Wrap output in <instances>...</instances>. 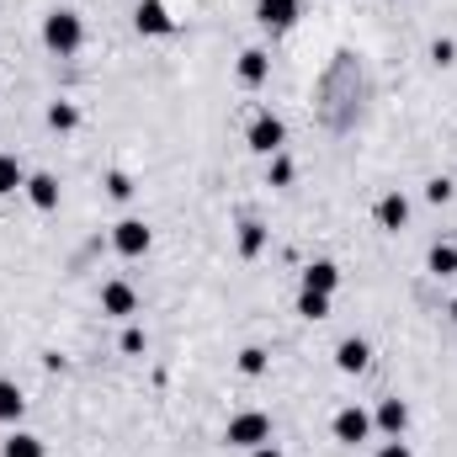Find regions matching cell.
<instances>
[{"label": "cell", "mask_w": 457, "mask_h": 457, "mask_svg": "<svg viewBox=\"0 0 457 457\" xmlns=\"http://www.w3.org/2000/svg\"><path fill=\"white\" fill-rule=\"evenodd\" d=\"M378 224H383V228H404V224H410V203H404L399 192H388V197L378 203Z\"/></svg>", "instance_id": "13"}, {"label": "cell", "mask_w": 457, "mask_h": 457, "mask_svg": "<svg viewBox=\"0 0 457 457\" xmlns=\"http://www.w3.org/2000/svg\"><path fill=\"white\" fill-rule=\"evenodd\" d=\"M122 351L138 356V351H144V330H122Z\"/></svg>", "instance_id": "26"}, {"label": "cell", "mask_w": 457, "mask_h": 457, "mask_svg": "<svg viewBox=\"0 0 457 457\" xmlns=\"http://www.w3.org/2000/svg\"><path fill=\"white\" fill-rule=\"evenodd\" d=\"M250 457H282V453H277V447L266 442V447H255V453H250Z\"/></svg>", "instance_id": "29"}, {"label": "cell", "mask_w": 457, "mask_h": 457, "mask_svg": "<svg viewBox=\"0 0 457 457\" xmlns=\"http://www.w3.org/2000/svg\"><path fill=\"white\" fill-rule=\"evenodd\" d=\"M239 372H245V378H261V372H266V351H261V345L239 351Z\"/></svg>", "instance_id": "23"}, {"label": "cell", "mask_w": 457, "mask_h": 457, "mask_svg": "<svg viewBox=\"0 0 457 457\" xmlns=\"http://www.w3.org/2000/svg\"><path fill=\"white\" fill-rule=\"evenodd\" d=\"M138 309V293L128 287V282H107L102 287V314H112V320H128Z\"/></svg>", "instance_id": "7"}, {"label": "cell", "mask_w": 457, "mask_h": 457, "mask_svg": "<svg viewBox=\"0 0 457 457\" xmlns=\"http://www.w3.org/2000/svg\"><path fill=\"white\" fill-rule=\"evenodd\" d=\"M112 245H117V255H144V250L154 245V234H149L144 219H122V224L112 228Z\"/></svg>", "instance_id": "4"}, {"label": "cell", "mask_w": 457, "mask_h": 457, "mask_svg": "<svg viewBox=\"0 0 457 457\" xmlns=\"http://www.w3.org/2000/svg\"><path fill=\"white\" fill-rule=\"evenodd\" d=\"M43 43H48L59 59H70V54H80V43H86V21H80L75 11H48V16H43Z\"/></svg>", "instance_id": "1"}, {"label": "cell", "mask_w": 457, "mask_h": 457, "mask_svg": "<svg viewBox=\"0 0 457 457\" xmlns=\"http://www.w3.org/2000/svg\"><path fill=\"white\" fill-rule=\"evenodd\" d=\"M0 457H48V453H43V442H37V436L16 431V436H5V442H0Z\"/></svg>", "instance_id": "16"}, {"label": "cell", "mask_w": 457, "mask_h": 457, "mask_svg": "<svg viewBox=\"0 0 457 457\" xmlns=\"http://www.w3.org/2000/svg\"><path fill=\"white\" fill-rule=\"evenodd\" d=\"M27 197H32V208H59V181L48 176V170H37V176H27Z\"/></svg>", "instance_id": "9"}, {"label": "cell", "mask_w": 457, "mask_h": 457, "mask_svg": "<svg viewBox=\"0 0 457 457\" xmlns=\"http://www.w3.org/2000/svg\"><path fill=\"white\" fill-rule=\"evenodd\" d=\"M133 27H138L144 37H165V32H176V21H170V11H165L160 0H144V5L133 11Z\"/></svg>", "instance_id": "5"}, {"label": "cell", "mask_w": 457, "mask_h": 457, "mask_svg": "<svg viewBox=\"0 0 457 457\" xmlns=\"http://www.w3.org/2000/svg\"><path fill=\"white\" fill-rule=\"evenodd\" d=\"M367 356H372V351H367V341H356V336L336 345V367H341V372H361V367H367Z\"/></svg>", "instance_id": "14"}, {"label": "cell", "mask_w": 457, "mask_h": 457, "mask_svg": "<svg viewBox=\"0 0 457 457\" xmlns=\"http://www.w3.org/2000/svg\"><path fill=\"white\" fill-rule=\"evenodd\" d=\"M426 266H431L436 277H453L457 271V245H436V250L426 255Z\"/></svg>", "instance_id": "21"}, {"label": "cell", "mask_w": 457, "mask_h": 457, "mask_svg": "<svg viewBox=\"0 0 457 457\" xmlns=\"http://www.w3.org/2000/svg\"><path fill=\"white\" fill-rule=\"evenodd\" d=\"M303 287H309V293H336V287H341V266H336V261H314V266L303 271Z\"/></svg>", "instance_id": "10"}, {"label": "cell", "mask_w": 457, "mask_h": 457, "mask_svg": "<svg viewBox=\"0 0 457 457\" xmlns=\"http://www.w3.org/2000/svg\"><path fill=\"white\" fill-rule=\"evenodd\" d=\"M255 21L261 27H293L298 21V0H255Z\"/></svg>", "instance_id": "8"}, {"label": "cell", "mask_w": 457, "mask_h": 457, "mask_svg": "<svg viewBox=\"0 0 457 457\" xmlns=\"http://www.w3.org/2000/svg\"><path fill=\"white\" fill-rule=\"evenodd\" d=\"M378 426H383L388 436H404V426H410V404H404V399H383V404H378Z\"/></svg>", "instance_id": "11"}, {"label": "cell", "mask_w": 457, "mask_h": 457, "mask_svg": "<svg viewBox=\"0 0 457 457\" xmlns=\"http://www.w3.org/2000/svg\"><path fill=\"white\" fill-rule=\"evenodd\" d=\"M298 314H303V320H325V314H330V293H309V287H303V293H298Z\"/></svg>", "instance_id": "20"}, {"label": "cell", "mask_w": 457, "mask_h": 457, "mask_svg": "<svg viewBox=\"0 0 457 457\" xmlns=\"http://www.w3.org/2000/svg\"><path fill=\"white\" fill-rule=\"evenodd\" d=\"M21 410H27V399H21V388L0 378V426H11V420H21Z\"/></svg>", "instance_id": "15"}, {"label": "cell", "mask_w": 457, "mask_h": 457, "mask_svg": "<svg viewBox=\"0 0 457 457\" xmlns=\"http://www.w3.org/2000/svg\"><path fill=\"white\" fill-rule=\"evenodd\" d=\"M228 447H245V453H255V447H266L271 442V415H261V410H245V415H234L224 431Z\"/></svg>", "instance_id": "2"}, {"label": "cell", "mask_w": 457, "mask_h": 457, "mask_svg": "<svg viewBox=\"0 0 457 457\" xmlns=\"http://www.w3.org/2000/svg\"><path fill=\"white\" fill-rule=\"evenodd\" d=\"M426 197H431V203H453V181H442V176H436V181L426 187Z\"/></svg>", "instance_id": "25"}, {"label": "cell", "mask_w": 457, "mask_h": 457, "mask_svg": "<svg viewBox=\"0 0 457 457\" xmlns=\"http://www.w3.org/2000/svg\"><path fill=\"white\" fill-rule=\"evenodd\" d=\"M261 245H266V224L245 219V224H239V255H261Z\"/></svg>", "instance_id": "19"}, {"label": "cell", "mask_w": 457, "mask_h": 457, "mask_svg": "<svg viewBox=\"0 0 457 457\" xmlns=\"http://www.w3.org/2000/svg\"><path fill=\"white\" fill-rule=\"evenodd\" d=\"M453 320H457V298H453Z\"/></svg>", "instance_id": "30"}, {"label": "cell", "mask_w": 457, "mask_h": 457, "mask_svg": "<svg viewBox=\"0 0 457 457\" xmlns=\"http://www.w3.org/2000/svg\"><path fill=\"white\" fill-rule=\"evenodd\" d=\"M266 75H271V59H266L261 48H245V54H239V80H245V86H261Z\"/></svg>", "instance_id": "12"}, {"label": "cell", "mask_w": 457, "mask_h": 457, "mask_svg": "<svg viewBox=\"0 0 457 457\" xmlns=\"http://www.w3.org/2000/svg\"><path fill=\"white\" fill-rule=\"evenodd\" d=\"M48 128H54V133H75V128H80V107L54 102V107H48Z\"/></svg>", "instance_id": "17"}, {"label": "cell", "mask_w": 457, "mask_h": 457, "mask_svg": "<svg viewBox=\"0 0 457 457\" xmlns=\"http://www.w3.org/2000/svg\"><path fill=\"white\" fill-rule=\"evenodd\" d=\"M431 54H436V59H442V64H453V59H457V43H447V37H442V43H436V48H431Z\"/></svg>", "instance_id": "28"}, {"label": "cell", "mask_w": 457, "mask_h": 457, "mask_svg": "<svg viewBox=\"0 0 457 457\" xmlns=\"http://www.w3.org/2000/svg\"><path fill=\"white\" fill-rule=\"evenodd\" d=\"M378 457H415V453H410V447L394 436V442H383V447H378Z\"/></svg>", "instance_id": "27"}, {"label": "cell", "mask_w": 457, "mask_h": 457, "mask_svg": "<svg viewBox=\"0 0 457 457\" xmlns=\"http://www.w3.org/2000/svg\"><path fill=\"white\" fill-rule=\"evenodd\" d=\"M282 144H287V128H282V117L261 112L250 122V149L255 154H282Z\"/></svg>", "instance_id": "3"}, {"label": "cell", "mask_w": 457, "mask_h": 457, "mask_svg": "<svg viewBox=\"0 0 457 457\" xmlns=\"http://www.w3.org/2000/svg\"><path fill=\"white\" fill-rule=\"evenodd\" d=\"M16 187H27V170H21V160H16V154H0V197H5V192H16Z\"/></svg>", "instance_id": "18"}, {"label": "cell", "mask_w": 457, "mask_h": 457, "mask_svg": "<svg viewBox=\"0 0 457 457\" xmlns=\"http://www.w3.org/2000/svg\"><path fill=\"white\" fill-rule=\"evenodd\" d=\"M330 431H336V442H345V447H356V442H367L372 420H367V415H361L356 404H345L341 415H336V426H330Z\"/></svg>", "instance_id": "6"}, {"label": "cell", "mask_w": 457, "mask_h": 457, "mask_svg": "<svg viewBox=\"0 0 457 457\" xmlns=\"http://www.w3.org/2000/svg\"><path fill=\"white\" fill-rule=\"evenodd\" d=\"M266 181H271V187H293V160H287V154H271Z\"/></svg>", "instance_id": "22"}, {"label": "cell", "mask_w": 457, "mask_h": 457, "mask_svg": "<svg viewBox=\"0 0 457 457\" xmlns=\"http://www.w3.org/2000/svg\"><path fill=\"white\" fill-rule=\"evenodd\" d=\"M107 192H112V197H133V181H128L122 170H112V176H107Z\"/></svg>", "instance_id": "24"}]
</instances>
